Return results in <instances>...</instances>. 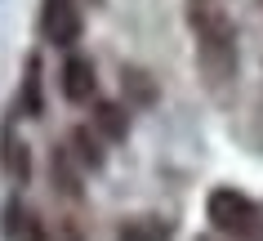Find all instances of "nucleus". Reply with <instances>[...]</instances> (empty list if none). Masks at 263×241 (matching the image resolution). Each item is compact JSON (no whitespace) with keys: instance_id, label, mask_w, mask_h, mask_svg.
Masks as SVG:
<instances>
[{"instance_id":"7","label":"nucleus","mask_w":263,"mask_h":241,"mask_svg":"<svg viewBox=\"0 0 263 241\" xmlns=\"http://www.w3.org/2000/svg\"><path fill=\"white\" fill-rule=\"evenodd\" d=\"M71 147H76V161H81L85 170H103V143L89 134V129H71Z\"/></svg>"},{"instance_id":"9","label":"nucleus","mask_w":263,"mask_h":241,"mask_svg":"<svg viewBox=\"0 0 263 241\" xmlns=\"http://www.w3.org/2000/svg\"><path fill=\"white\" fill-rule=\"evenodd\" d=\"M23 107L31 116H41V58H27V81H23Z\"/></svg>"},{"instance_id":"3","label":"nucleus","mask_w":263,"mask_h":241,"mask_svg":"<svg viewBox=\"0 0 263 241\" xmlns=\"http://www.w3.org/2000/svg\"><path fill=\"white\" fill-rule=\"evenodd\" d=\"M41 31H45V41L58 45V49L76 45L85 31V18L76 9V0H45L41 5Z\"/></svg>"},{"instance_id":"1","label":"nucleus","mask_w":263,"mask_h":241,"mask_svg":"<svg viewBox=\"0 0 263 241\" xmlns=\"http://www.w3.org/2000/svg\"><path fill=\"white\" fill-rule=\"evenodd\" d=\"M187 27L196 36V63L205 81L228 85L236 76V27L219 0H187Z\"/></svg>"},{"instance_id":"4","label":"nucleus","mask_w":263,"mask_h":241,"mask_svg":"<svg viewBox=\"0 0 263 241\" xmlns=\"http://www.w3.org/2000/svg\"><path fill=\"white\" fill-rule=\"evenodd\" d=\"M58 85H63V99L67 103H89L94 99V63L81 54H71L67 63H63V71H58Z\"/></svg>"},{"instance_id":"10","label":"nucleus","mask_w":263,"mask_h":241,"mask_svg":"<svg viewBox=\"0 0 263 241\" xmlns=\"http://www.w3.org/2000/svg\"><path fill=\"white\" fill-rule=\"evenodd\" d=\"M54 179L63 183V192H67V197H76V192H81V183H76V174H71V161H67V152H63V147L54 152Z\"/></svg>"},{"instance_id":"8","label":"nucleus","mask_w":263,"mask_h":241,"mask_svg":"<svg viewBox=\"0 0 263 241\" xmlns=\"http://www.w3.org/2000/svg\"><path fill=\"white\" fill-rule=\"evenodd\" d=\"M5 174H9V179H18V183H23V179L31 174L27 147H23V143L14 139V129H5Z\"/></svg>"},{"instance_id":"6","label":"nucleus","mask_w":263,"mask_h":241,"mask_svg":"<svg viewBox=\"0 0 263 241\" xmlns=\"http://www.w3.org/2000/svg\"><path fill=\"white\" fill-rule=\"evenodd\" d=\"M121 241H170V224L165 219H129L121 228Z\"/></svg>"},{"instance_id":"2","label":"nucleus","mask_w":263,"mask_h":241,"mask_svg":"<svg viewBox=\"0 0 263 241\" xmlns=\"http://www.w3.org/2000/svg\"><path fill=\"white\" fill-rule=\"evenodd\" d=\"M205 214H210V224L219 228V232H228V237H250L254 224H259L254 201L246 192H236V188H214L210 201H205Z\"/></svg>"},{"instance_id":"5","label":"nucleus","mask_w":263,"mask_h":241,"mask_svg":"<svg viewBox=\"0 0 263 241\" xmlns=\"http://www.w3.org/2000/svg\"><path fill=\"white\" fill-rule=\"evenodd\" d=\"M94 129H98V134H107L111 143H121L125 134H129V116H125V107H116V103H98V107H94Z\"/></svg>"}]
</instances>
